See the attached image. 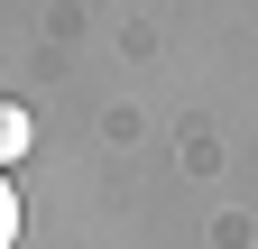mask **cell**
<instances>
[{
	"label": "cell",
	"mask_w": 258,
	"mask_h": 249,
	"mask_svg": "<svg viewBox=\"0 0 258 249\" xmlns=\"http://www.w3.org/2000/svg\"><path fill=\"white\" fill-rule=\"evenodd\" d=\"M19 157H28V111H19V102H0V175H10Z\"/></svg>",
	"instance_id": "cell-1"
},
{
	"label": "cell",
	"mask_w": 258,
	"mask_h": 249,
	"mask_svg": "<svg viewBox=\"0 0 258 249\" xmlns=\"http://www.w3.org/2000/svg\"><path fill=\"white\" fill-rule=\"evenodd\" d=\"M10 240H19V184L0 175V249H10Z\"/></svg>",
	"instance_id": "cell-2"
}]
</instances>
